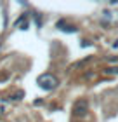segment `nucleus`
Returning <instances> with one entry per match:
<instances>
[{"instance_id": "f257e3e1", "label": "nucleus", "mask_w": 118, "mask_h": 122, "mask_svg": "<svg viewBox=\"0 0 118 122\" xmlns=\"http://www.w3.org/2000/svg\"><path fill=\"white\" fill-rule=\"evenodd\" d=\"M37 84L42 87L43 91H52V89H56L57 87V79H56L54 75H50V73H43V75H40L37 79Z\"/></svg>"}, {"instance_id": "f03ea898", "label": "nucleus", "mask_w": 118, "mask_h": 122, "mask_svg": "<svg viewBox=\"0 0 118 122\" xmlns=\"http://www.w3.org/2000/svg\"><path fill=\"white\" fill-rule=\"evenodd\" d=\"M89 112V103L87 99H78V101L73 105V113L76 115V117H83Z\"/></svg>"}, {"instance_id": "7ed1b4c3", "label": "nucleus", "mask_w": 118, "mask_h": 122, "mask_svg": "<svg viewBox=\"0 0 118 122\" xmlns=\"http://www.w3.org/2000/svg\"><path fill=\"white\" fill-rule=\"evenodd\" d=\"M108 73H118V68H109V70H106Z\"/></svg>"}]
</instances>
